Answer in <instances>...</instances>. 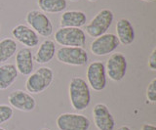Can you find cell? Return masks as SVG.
Here are the masks:
<instances>
[{"mask_svg": "<svg viewBox=\"0 0 156 130\" xmlns=\"http://www.w3.org/2000/svg\"><path fill=\"white\" fill-rule=\"evenodd\" d=\"M88 84L95 91L104 90L106 85L105 66L101 62H93L87 69Z\"/></svg>", "mask_w": 156, "mask_h": 130, "instance_id": "10", "label": "cell"}, {"mask_svg": "<svg viewBox=\"0 0 156 130\" xmlns=\"http://www.w3.org/2000/svg\"><path fill=\"white\" fill-rule=\"evenodd\" d=\"M39 8L45 13H60L67 7L66 0H38Z\"/></svg>", "mask_w": 156, "mask_h": 130, "instance_id": "19", "label": "cell"}, {"mask_svg": "<svg viewBox=\"0 0 156 130\" xmlns=\"http://www.w3.org/2000/svg\"><path fill=\"white\" fill-rule=\"evenodd\" d=\"M90 125V119L83 114L66 113L57 118V126L60 130H88Z\"/></svg>", "mask_w": 156, "mask_h": 130, "instance_id": "7", "label": "cell"}, {"mask_svg": "<svg viewBox=\"0 0 156 130\" xmlns=\"http://www.w3.org/2000/svg\"><path fill=\"white\" fill-rule=\"evenodd\" d=\"M0 30H1V26H0Z\"/></svg>", "mask_w": 156, "mask_h": 130, "instance_id": "31", "label": "cell"}, {"mask_svg": "<svg viewBox=\"0 0 156 130\" xmlns=\"http://www.w3.org/2000/svg\"><path fill=\"white\" fill-rule=\"evenodd\" d=\"M69 99L72 108L76 110H84L91 102L90 87L85 79L75 76L69 83Z\"/></svg>", "mask_w": 156, "mask_h": 130, "instance_id": "1", "label": "cell"}, {"mask_svg": "<svg viewBox=\"0 0 156 130\" xmlns=\"http://www.w3.org/2000/svg\"><path fill=\"white\" fill-rule=\"evenodd\" d=\"M93 117L96 127L99 130H113L115 127L113 115L105 104L99 103L95 106L93 110Z\"/></svg>", "mask_w": 156, "mask_h": 130, "instance_id": "11", "label": "cell"}, {"mask_svg": "<svg viewBox=\"0 0 156 130\" xmlns=\"http://www.w3.org/2000/svg\"><path fill=\"white\" fill-rule=\"evenodd\" d=\"M89 1H92V2H95V1H97V0H89Z\"/></svg>", "mask_w": 156, "mask_h": 130, "instance_id": "28", "label": "cell"}, {"mask_svg": "<svg viewBox=\"0 0 156 130\" xmlns=\"http://www.w3.org/2000/svg\"><path fill=\"white\" fill-rule=\"evenodd\" d=\"M14 114L13 108L8 105H0V125L9 121Z\"/></svg>", "mask_w": 156, "mask_h": 130, "instance_id": "21", "label": "cell"}, {"mask_svg": "<svg viewBox=\"0 0 156 130\" xmlns=\"http://www.w3.org/2000/svg\"><path fill=\"white\" fill-rule=\"evenodd\" d=\"M12 34L15 39L27 46V48H33L39 43L38 34L26 25H18L13 27Z\"/></svg>", "mask_w": 156, "mask_h": 130, "instance_id": "13", "label": "cell"}, {"mask_svg": "<svg viewBox=\"0 0 156 130\" xmlns=\"http://www.w3.org/2000/svg\"><path fill=\"white\" fill-rule=\"evenodd\" d=\"M144 1H147V2H153L155 0H144Z\"/></svg>", "mask_w": 156, "mask_h": 130, "instance_id": "26", "label": "cell"}, {"mask_svg": "<svg viewBox=\"0 0 156 130\" xmlns=\"http://www.w3.org/2000/svg\"><path fill=\"white\" fill-rule=\"evenodd\" d=\"M56 54V45L55 42L50 39L44 40L41 45L39 46V49L35 55V61L38 64H47L51 62Z\"/></svg>", "mask_w": 156, "mask_h": 130, "instance_id": "18", "label": "cell"}, {"mask_svg": "<svg viewBox=\"0 0 156 130\" xmlns=\"http://www.w3.org/2000/svg\"><path fill=\"white\" fill-rule=\"evenodd\" d=\"M41 130H50V129H48V128H43V129H41Z\"/></svg>", "mask_w": 156, "mask_h": 130, "instance_id": "27", "label": "cell"}, {"mask_svg": "<svg viewBox=\"0 0 156 130\" xmlns=\"http://www.w3.org/2000/svg\"><path fill=\"white\" fill-rule=\"evenodd\" d=\"M146 98L151 103L156 102V78H153L146 88Z\"/></svg>", "mask_w": 156, "mask_h": 130, "instance_id": "22", "label": "cell"}, {"mask_svg": "<svg viewBox=\"0 0 156 130\" xmlns=\"http://www.w3.org/2000/svg\"><path fill=\"white\" fill-rule=\"evenodd\" d=\"M113 13L108 9L100 11L86 26V32L91 37H99L106 33L113 22Z\"/></svg>", "mask_w": 156, "mask_h": 130, "instance_id": "4", "label": "cell"}, {"mask_svg": "<svg viewBox=\"0 0 156 130\" xmlns=\"http://www.w3.org/2000/svg\"><path fill=\"white\" fill-rule=\"evenodd\" d=\"M87 17L82 11H66L62 15L61 27H81L86 25Z\"/></svg>", "mask_w": 156, "mask_h": 130, "instance_id": "16", "label": "cell"}, {"mask_svg": "<svg viewBox=\"0 0 156 130\" xmlns=\"http://www.w3.org/2000/svg\"><path fill=\"white\" fill-rule=\"evenodd\" d=\"M16 68L23 75H30L33 70V57L29 48H22L16 54Z\"/></svg>", "mask_w": 156, "mask_h": 130, "instance_id": "14", "label": "cell"}, {"mask_svg": "<svg viewBox=\"0 0 156 130\" xmlns=\"http://www.w3.org/2000/svg\"><path fill=\"white\" fill-rule=\"evenodd\" d=\"M54 73L50 68L42 67L28 76L26 82L27 90L29 93L38 94L46 90L53 82Z\"/></svg>", "mask_w": 156, "mask_h": 130, "instance_id": "2", "label": "cell"}, {"mask_svg": "<svg viewBox=\"0 0 156 130\" xmlns=\"http://www.w3.org/2000/svg\"><path fill=\"white\" fill-rule=\"evenodd\" d=\"M26 20L32 30L39 35L48 37L53 32V25L46 14L39 10H32L27 14Z\"/></svg>", "mask_w": 156, "mask_h": 130, "instance_id": "6", "label": "cell"}, {"mask_svg": "<svg viewBox=\"0 0 156 130\" xmlns=\"http://www.w3.org/2000/svg\"><path fill=\"white\" fill-rule=\"evenodd\" d=\"M117 38L123 45H131L135 40V30L131 22L127 19H120L116 25Z\"/></svg>", "mask_w": 156, "mask_h": 130, "instance_id": "15", "label": "cell"}, {"mask_svg": "<svg viewBox=\"0 0 156 130\" xmlns=\"http://www.w3.org/2000/svg\"><path fill=\"white\" fill-rule=\"evenodd\" d=\"M148 67L151 70H156V48L152 50L148 58Z\"/></svg>", "mask_w": 156, "mask_h": 130, "instance_id": "23", "label": "cell"}, {"mask_svg": "<svg viewBox=\"0 0 156 130\" xmlns=\"http://www.w3.org/2000/svg\"><path fill=\"white\" fill-rule=\"evenodd\" d=\"M9 103L13 108L22 112H31L36 106L35 99L32 96L23 90H16L9 95Z\"/></svg>", "mask_w": 156, "mask_h": 130, "instance_id": "12", "label": "cell"}, {"mask_svg": "<svg viewBox=\"0 0 156 130\" xmlns=\"http://www.w3.org/2000/svg\"><path fill=\"white\" fill-rule=\"evenodd\" d=\"M0 130H6V129H4V128H2V127H0Z\"/></svg>", "mask_w": 156, "mask_h": 130, "instance_id": "29", "label": "cell"}, {"mask_svg": "<svg viewBox=\"0 0 156 130\" xmlns=\"http://www.w3.org/2000/svg\"><path fill=\"white\" fill-rule=\"evenodd\" d=\"M70 1H78V0H70Z\"/></svg>", "mask_w": 156, "mask_h": 130, "instance_id": "30", "label": "cell"}, {"mask_svg": "<svg viewBox=\"0 0 156 130\" xmlns=\"http://www.w3.org/2000/svg\"><path fill=\"white\" fill-rule=\"evenodd\" d=\"M117 130H131V128L129 126H126V125H123V126L119 127Z\"/></svg>", "mask_w": 156, "mask_h": 130, "instance_id": "25", "label": "cell"}, {"mask_svg": "<svg viewBox=\"0 0 156 130\" xmlns=\"http://www.w3.org/2000/svg\"><path fill=\"white\" fill-rule=\"evenodd\" d=\"M105 73L113 81H121L127 73V60L122 53H113L106 62Z\"/></svg>", "mask_w": 156, "mask_h": 130, "instance_id": "9", "label": "cell"}, {"mask_svg": "<svg viewBox=\"0 0 156 130\" xmlns=\"http://www.w3.org/2000/svg\"><path fill=\"white\" fill-rule=\"evenodd\" d=\"M58 62L70 66H84L88 62V54L82 47H61L56 52Z\"/></svg>", "mask_w": 156, "mask_h": 130, "instance_id": "5", "label": "cell"}, {"mask_svg": "<svg viewBox=\"0 0 156 130\" xmlns=\"http://www.w3.org/2000/svg\"><path fill=\"white\" fill-rule=\"evenodd\" d=\"M18 70L13 64L0 66V90H6L12 86L18 78Z\"/></svg>", "mask_w": 156, "mask_h": 130, "instance_id": "17", "label": "cell"}, {"mask_svg": "<svg viewBox=\"0 0 156 130\" xmlns=\"http://www.w3.org/2000/svg\"><path fill=\"white\" fill-rule=\"evenodd\" d=\"M141 130H156V126L153 124L144 123L143 126H141Z\"/></svg>", "mask_w": 156, "mask_h": 130, "instance_id": "24", "label": "cell"}, {"mask_svg": "<svg viewBox=\"0 0 156 130\" xmlns=\"http://www.w3.org/2000/svg\"><path fill=\"white\" fill-rule=\"evenodd\" d=\"M120 45L118 38L113 33H105L92 42L91 52L97 56H105L114 52Z\"/></svg>", "mask_w": 156, "mask_h": 130, "instance_id": "8", "label": "cell"}, {"mask_svg": "<svg viewBox=\"0 0 156 130\" xmlns=\"http://www.w3.org/2000/svg\"><path fill=\"white\" fill-rule=\"evenodd\" d=\"M55 40L66 47H83L86 44V34L80 27H61L55 33Z\"/></svg>", "mask_w": 156, "mask_h": 130, "instance_id": "3", "label": "cell"}, {"mask_svg": "<svg viewBox=\"0 0 156 130\" xmlns=\"http://www.w3.org/2000/svg\"><path fill=\"white\" fill-rule=\"evenodd\" d=\"M17 43L12 38H5L0 41V64L8 61L17 52Z\"/></svg>", "mask_w": 156, "mask_h": 130, "instance_id": "20", "label": "cell"}]
</instances>
